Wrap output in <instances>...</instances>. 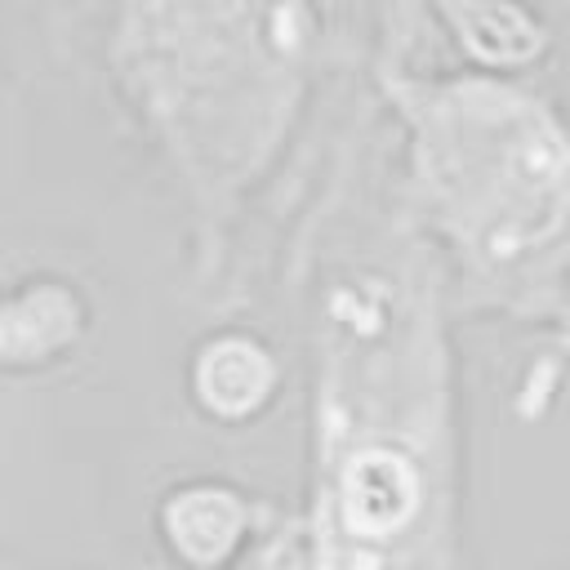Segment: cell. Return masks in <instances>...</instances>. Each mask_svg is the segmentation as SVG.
Listing matches in <instances>:
<instances>
[]
</instances>
